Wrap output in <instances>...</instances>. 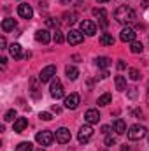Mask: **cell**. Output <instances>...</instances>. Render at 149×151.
Wrapping results in <instances>:
<instances>
[{"label":"cell","instance_id":"cell-14","mask_svg":"<svg viewBox=\"0 0 149 151\" xmlns=\"http://www.w3.org/2000/svg\"><path fill=\"white\" fill-rule=\"evenodd\" d=\"M35 40L40 42V44H47V42L51 40V35H49L47 30H37V32H35Z\"/></svg>","mask_w":149,"mask_h":151},{"label":"cell","instance_id":"cell-1","mask_svg":"<svg viewBox=\"0 0 149 151\" xmlns=\"http://www.w3.org/2000/svg\"><path fill=\"white\" fill-rule=\"evenodd\" d=\"M114 18H116V21L121 23V25H125V23H132V21L137 19L135 11H133L132 7H128V5H121V7H117L116 12H114Z\"/></svg>","mask_w":149,"mask_h":151},{"label":"cell","instance_id":"cell-25","mask_svg":"<svg viewBox=\"0 0 149 151\" xmlns=\"http://www.w3.org/2000/svg\"><path fill=\"white\" fill-rule=\"evenodd\" d=\"M16 151H34V146L32 142H21L16 146Z\"/></svg>","mask_w":149,"mask_h":151},{"label":"cell","instance_id":"cell-37","mask_svg":"<svg viewBox=\"0 0 149 151\" xmlns=\"http://www.w3.org/2000/svg\"><path fill=\"white\" fill-rule=\"evenodd\" d=\"M121 151H130V148H128V146L125 144V146H121Z\"/></svg>","mask_w":149,"mask_h":151},{"label":"cell","instance_id":"cell-19","mask_svg":"<svg viewBox=\"0 0 149 151\" xmlns=\"http://www.w3.org/2000/svg\"><path fill=\"white\" fill-rule=\"evenodd\" d=\"M114 83H116V88L119 91H125L126 90V79H125V76H116Z\"/></svg>","mask_w":149,"mask_h":151},{"label":"cell","instance_id":"cell-9","mask_svg":"<svg viewBox=\"0 0 149 151\" xmlns=\"http://www.w3.org/2000/svg\"><path fill=\"white\" fill-rule=\"evenodd\" d=\"M81 32L86 34V35H95L97 34V25L90 19H84V21H81Z\"/></svg>","mask_w":149,"mask_h":151},{"label":"cell","instance_id":"cell-30","mask_svg":"<svg viewBox=\"0 0 149 151\" xmlns=\"http://www.w3.org/2000/svg\"><path fill=\"white\" fill-rule=\"evenodd\" d=\"M65 18H67V23H69V25H74V23H75V12H70V14L67 12V14H65Z\"/></svg>","mask_w":149,"mask_h":151},{"label":"cell","instance_id":"cell-4","mask_svg":"<svg viewBox=\"0 0 149 151\" xmlns=\"http://www.w3.org/2000/svg\"><path fill=\"white\" fill-rule=\"evenodd\" d=\"M91 135H93V128H91V125H82V127L79 128L77 139H79L81 144H86V142L91 139Z\"/></svg>","mask_w":149,"mask_h":151},{"label":"cell","instance_id":"cell-27","mask_svg":"<svg viewBox=\"0 0 149 151\" xmlns=\"http://www.w3.org/2000/svg\"><path fill=\"white\" fill-rule=\"evenodd\" d=\"M128 74H130V79H132V81H139V79H140V72H139L137 69H130Z\"/></svg>","mask_w":149,"mask_h":151},{"label":"cell","instance_id":"cell-5","mask_svg":"<svg viewBox=\"0 0 149 151\" xmlns=\"http://www.w3.org/2000/svg\"><path fill=\"white\" fill-rule=\"evenodd\" d=\"M54 76H56V67H54V65H47V67H44V69L40 70L39 79H40V83H47V81L54 79Z\"/></svg>","mask_w":149,"mask_h":151},{"label":"cell","instance_id":"cell-10","mask_svg":"<svg viewBox=\"0 0 149 151\" xmlns=\"http://www.w3.org/2000/svg\"><path fill=\"white\" fill-rule=\"evenodd\" d=\"M84 119H86L88 125H95V123L100 121V113H98L97 109H88L86 114H84Z\"/></svg>","mask_w":149,"mask_h":151},{"label":"cell","instance_id":"cell-36","mask_svg":"<svg viewBox=\"0 0 149 151\" xmlns=\"http://www.w3.org/2000/svg\"><path fill=\"white\" fill-rule=\"evenodd\" d=\"M109 130H111V128H109L107 125H105V127H102V134H109Z\"/></svg>","mask_w":149,"mask_h":151},{"label":"cell","instance_id":"cell-17","mask_svg":"<svg viewBox=\"0 0 149 151\" xmlns=\"http://www.w3.org/2000/svg\"><path fill=\"white\" fill-rule=\"evenodd\" d=\"M9 51H11V56L12 58H16V60H19V58H23V53H21V46L19 44H11L9 46Z\"/></svg>","mask_w":149,"mask_h":151},{"label":"cell","instance_id":"cell-39","mask_svg":"<svg viewBox=\"0 0 149 151\" xmlns=\"http://www.w3.org/2000/svg\"><path fill=\"white\" fill-rule=\"evenodd\" d=\"M98 4H105V2H109V0H97Z\"/></svg>","mask_w":149,"mask_h":151},{"label":"cell","instance_id":"cell-16","mask_svg":"<svg viewBox=\"0 0 149 151\" xmlns=\"http://www.w3.org/2000/svg\"><path fill=\"white\" fill-rule=\"evenodd\" d=\"M114 132H116L117 135H123V134H126V123H125V119L117 118V119L114 121Z\"/></svg>","mask_w":149,"mask_h":151},{"label":"cell","instance_id":"cell-26","mask_svg":"<svg viewBox=\"0 0 149 151\" xmlns=\"http://www.w3.org/2000/svg\"><path fill=\"white\" fill-rule=\"evenodd\" d=\"M53 40H54L56 44H62V42L65 40V37H63V34H62L60 30H56V32H54V35H53Z\"/></svg>","mask_w":149,"mask_h":151},{"label":"cell","instance_id":"cell-15","mask_svg":"<svg viewBox=\"0 0 149 151\" xmlns=\"http://www.w3.org/2000/svg\"><path fill=\"white\" fill-rule=\"evenodd\" d=\"M27 127H28V119H27V118H18V119L14 121V132H16V134H21Z\"/></svg>","mask_w":149,"mask_h":151},{"label":"cell","instance_id":"cell-3","mask_svg":"<svg viewBox=\"0 0 149 151\" xmlns=\"http://www.w3.org/2000/svg\"><path fill=\"white\" fill-rule=\"evenodd\" d=\"M54 139H56V137H54L53 132H49V130H42V132H39L37 137H35V141H37L40 146H49Z\"/></svg>","mask_w":149,"mask_h":151},{"label":"cell","instance_id":"cell-13","mask_svg":"<svg viewBox=\"0 0 149 151\" xmlns=\"http://www.w3.org/2000/svg\"><path fill=\"white\" fill-rule=\"evenodd\" d=\"M18 14L21 18H25V19H30L34 16V11H32V7L28 4H21V5H18Z\"/></svg>","mask_w":149,"mask_h":151},{"label":"cell","instance_id":"cell-6","mask_svg":"<svg viewBox=\"0 0 149 151\" xmlns=\"http://www.w3.org/2000/svg\"><path fill=\"white\" fill-rule=\"evenodd\" d=\"M65 95V91H63V86H62V83H60V79L58 77H54L53 79V83H51V97L53 99H62Z\"/></svg>","mask_w":149,"mask_h":151},{"label":"cell","instance_id":"cell-35","mask_svg":"<svg viewBox=\"0 0 149 151\" xmlns=\"http://www.w3.org/2000/svg\"><path fill=\"white\" fill-rule=\"evenodd\" d=\"M125 67H126L125 62H119V63H117V69H119V70H125Z\"/></svg>","mask_w":149,"mask_h":151},{"label":"cell","instance_id":"cell-29","mask_svg":"<svg viewBox=\"0 0 149 151\" xmlns=\"http://www.w3.org/2000/svg\"><path fill=\"white\" fill-rule=\"evenodd\" d=\"M14 118H16V111H14V109H9V111L5 113V116H4L5 121H12Z\"/></svg>","mask_w":149,"mask_h":151},{"label":"cell","instance_id":"cell-33","mask_svg":"<svg viewBox=\"0 0 149 151\" xmlns=\"http://www.w3.org/2000/svg\"><path fill=\"white\" fill-rule=\"evenodd\" d=\"M105 144H107V146H114V144H116V139L111 137V135H107V137H105Z\"/></svg>","mask_w":149,"mask_h":151},{"label":"cell","instance_id":"cell-38","mask_svg":"<svg viewBox=\"0 0 149 151\" xmlns=\"http://www.w3.org/2000/svg\"><path fill=\"white\" fill-rule=\"evenodd\" d=\"M62 4H65V5H69V4H70V0H62Z\"/></svg>","mask_w":149,"mask_h":151},{"label":"cell","instance_id":"cell-23","mask_svg":"<svg viewBox=\"0 0 149 151\" xmlns=\"http://www.w3.org/2000/svg\"><path fill=\"white\" fill-rule=\"evenodd\" d=\"M142 49H144V46H142V42H137V40H133V42H130V51H132V53H135V55H139V53H142Z\"/></svg>","mask_w":149,"mask_h":151},{"label":"cell","instance_id":"cell-32","mask_svg":"<svg viewBox=\"0 0 149 151\" xmlns=\"http://www.w3.org/2000/svg\"><path fill=\"white\" fill-rule=\"evenodd\" d=\"M126 93H128V97H130V99H135V97H137V88H128V91H126Z\"/></svg>","mask_w":149,"mask_h":151},{"label":"cell","instance_id":"cell-34","mask_svg":"<svg viewBox=\"0 0 149 151\" xmlns=\"http://www.w3.org/2000/svg\"><path fill=\"white\" fill-rule=\"evenodd\" d=\"M0 46H2L0 49H5V46H7V40H5V37H2V39H0Z\"/></svg>","mask_w":149,"mask_h":151},{"label":"cell","instance_id":"cell-24","mask_svg":"<svg viewBox=\"0 0 149 151\" xmlns=\"http://www.w3.org/2000/svg\"><path fill=\"white\" fill-rule=\"evenodd\" d=\"M95 62H97V65H98L100 69H107V67H109V63H111V60H109L107 56H100V58H97Z\"/></svg>","mask_w":149,"mask_h":151},{"label":"cell","instance_id":"cell-40","mask_svg":"<svg viewBox=\"0 0 149 151\" xmlns=\"http://www.w3.org/2000/svg\"><path fill=\"white\" fill-rule=\"evenodd\" d=\"M148 102H149V84H148Z\"/></svg>","mask_w":149,"mask_h":151},{"label":"cell","instance_id":"cell-20","mask_svg":"<svg viewBox=\"0 0 149 151\" xmlns=\"http://www.w3.org/2000/svg\"><path fill=\"white\" fill-rule=\"evenodd\" d=\"M65 74H67V77H69L70 81H75V79H77V76H79V70L75 69L74 65H69V67L65 69Z\"/></svg>","mask_w":149,"mask_h":151},{"label":"cell","instance_id":"cell-22","mask_svg":"<svg viewBox=\"0 0 149 151\" xmlns=\"http://www.w3.org/2000/svg\"><path fill=\"white\" fill-rule=\"evenodd\" d=\"M100 44L102 46H114V37L111 34H102L100 35Z\"/></svg>","mask_w":149,"mask_h":151},{"label":"cell","instance_id":"cell-2","mask_svg":"<svg viewBox=\"0 0 149 151\" xmlns=\"http://www.w3.org/2000/svg\"><path fill=\"white\" fill-rule=\"evenodd\" d=\"M146 134H148V128L142 127V125H133L126 132V135H128L130 141H140L142 137H146Z\"/></svg>","mask_w":149,"mask_h":151},{"label":"cell","instance_id":"cell-7","mask_svg":"<svg viewBox=\"0 0 149 151\" xmlns=\"http://www.w3.org/2000/svg\"><path fill=\"white\" fill-rule=\"evenodd\" d=\"M54 137H56V141H58L60 144H67V142H70V137H72V135H70V130H69V128L62 127V128L56 130Z\"/></svg>","mask_w":149,"mask_h":151},{"label":"cell","instance_id":"cell-21","mask_svg":"<svg viewBox=\"0 0 149 151\" xmlns=\"http://www.w3.org/2000/svg\"><path fill=\"white\" fill-rule=\"evenodd\" d=\"M112 102V95L111 93H104V95H100L98 97V100H97V104L98 106H109Z\"/></svg>","mask_w":149,"mask_h":151},{"label":"cell","instance_id":"cell-11","mask_svg":"<svg viewBox=\"0 0 149 151\" xmlns=\"http://www.w3.org/2000/svg\"><path fill=\"white\" fill-rule=\"evenodd\" d=\"M135 30L133 28H130V27H126V28H123L121 30V34H119V39L123 40V42H133L135 40Z\"/></svg>","mask_w":149,"mask_h":151},{"label":"cell","instance_id":"cell-8","mask_svg":"<svg viewBox=\"0 0 149 151\" xmlns=\"http://www.w3.org/2000/svg\"><path fill=\"white\" fill-rule=\"evenodd\" d=\"M82 40H84V35H82V32H79V30H70V32L67 34V42L72 44V46L81 44Z\"/></svg>","mask_w":149,"mask_h":151},{"label":"cell","instance_id":"cell-12","mask_svg":"<svg viewBox=\"0 0 149 151\" xmlns=\"http://www.w3.org/2000/svg\"><path fill=\"white\" fill-rule=\"evenodd\" d=\"M79 102H81V97L77 93H70L69 97H65V107L67 109H77Z\"/></svg>","mask_w":149,"mask_h":151},{"label":"cell","instance_id":"cell-28","mask_svg":"<svg viewBox=\"0 0 149 151\" xmlns=\"http://www.w3.org/2000/svg\"><path fill=\"white\" fill-rule=\"evenodd\" d=\"M46 25H47L49 28H58V19H54V18H47V19H46Z\"/></svg>","mask_w":149,"mask_h":151},{"label":"cell","instance_id":"cell-18","mask_svg":"<svg viewBox=\"0 0 149 151\" xmlns=\"http://www.w3.org/2000/svg\"><path fill=\"white\" fill-rule=\"evenodd\" d=\"M14 27H16V21L12 18H5L2 21V30L4 32H11V30H14Z\"/></svg>","mask_w":149,"mask_h":151},{"label":"cell","instance_id":"cell-31","mask_svg":"<svg viewBox=\"0 0 149 151\" xmlns=\"http://www.w3.org/2000/svg\"><path fill=\"white\" fill-rule=\"evenodd\" d=\"M39 118H40V119H44V121H51V119H53L51 113H40V114H39Z\"/></svg>","mask_w":149,"mask_h":151}]
</instances>
